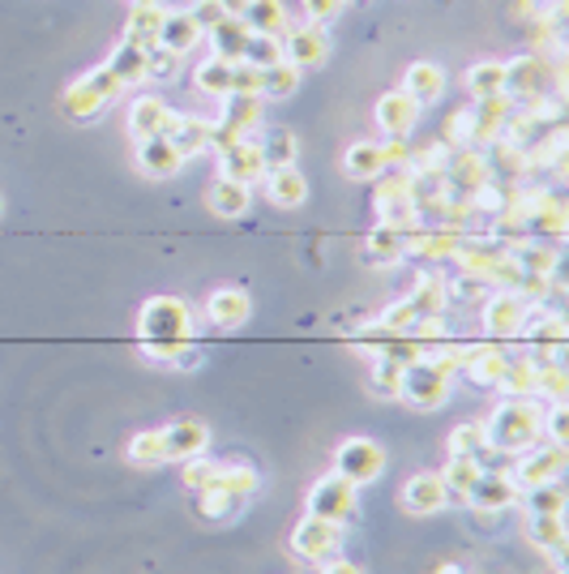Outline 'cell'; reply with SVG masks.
Masks as SVG:
<instances>
[{
	"instance_id": "cell-1",
	"label": "cell",
	"mask_w": 569,
	"mask_h": 574,
	"mask_svg": "<svg viewBox=\"0 0 569 574\" xmlns=\"http://www.w3.org/2000/svg\"><path fill=\"white\" fill-rule=\"evenodd\" d=\"M137 344L155 360H172L185 344H193L189 305L180 296H151L137 314Z\"/></svg>"
},
{
	"instance_id": "cell-2",
	"label": "cell",
	"mask_w": 569,
	"mask_h": 574,
	"mask_svg": "<svg viewBox=\"0 0 569 574\" xmlns=\"http://www.w3.org/2000/svg\"><path fill=\"white\" fill-rule=\"evenodd\" d=\"M488 447L501 454H523L544 438V408L539 399H501V408L484 420Z\"/></svg>"
},
{
	"instance_id": "cell-3",
	"label": "cell",
	"mask_w": 569,
	"mask_h": 574,
	"mask_svg": "<svg viewBox=\"0 0 569 574\" xmlns=\"http://www.w3.org/2000/svg\"><path fill=\"white\" fill-rule=\"evenodd\" d=\"M125 95V86L112 78V69L107 64H99V69H91V73H82L77 82H69L61 95V107L69 121H95V116H103L116 99Z\"/></svg>"
},
{
	"instance_id": "cell-4",
	"label": "cell",
	"mask_w": 569,
	"mask_h": 574,
	"mask_svg": "<svg viewBox=\"0 0 569 574\" xmlns=\"http://www.w3.org/2000/svg\"><path fill=\"white\" fill-rule=\"evenodd\" d=\"M377 224L394 227L403 236L420 232V211L412 202V167H399V172H381L377 181Z\"/></svg>"
},
{
	"instance_id": "cell-5",
	"label": "cell",
	"mask_w": 569,
	"mask_h": 574,
	"mask_svg": "<svg viewBox=\"0 0 569 574\" xmlns=\"http://www.w3.org/2000/svg\"><path fill=\"white\" fill-rule=\"evenodd\" d=\"M454 373H445L437 360H428V356H420L412 365H403V394L399 399H407L415 408H424V412H433V408H442L445 399H449V390H454Z\"/></svg>"
},
{
	"instance_id": "cell-6",
	"label": "cell",
	"mask_w": 569,
	"mask_h": 574,
	"mask_svg": "<svg viewBox=\"0 0 569 574\" xmlns=\"http://www.w3.org/2000/svg\"><path fill=\"white\" fill-rule=\"evenodd\" d=\"M527 314H531V300L523 291H514V287H493L484 296V330H488V339H501V344L518 339Z\"/></svg>"
},
{
	"instance_id": "cell-7",
	"label": "cell",
	"mask_w": 569,
	"mask_h": 574,
	"mask_svg": "<svg viewBox=\"0 0 569 574\" xmlns=\"http://www.w3.org/2000/svg\"><path fill=\"white\" fill-rule=\"evenodd\" d=\"M309 514H317V519H330V523H351L355 519V511H360V489L355 484H348V480L339 476V472H330V476H321L309 489Z\"/></svg>"
},
{
	"instance_id": "cell-8",
	"label": "cell",
	"mask_w": 569,
	"mask_h": 574,
	"mask_svg": "<svg viewBox=\"0 0 569 574\" xmlns=\"http://www.w3.org/2000/svg\"><path fill=\"white\" fill-rule=\"evenodd\" d=\"M334 472L348 484H355V489H364V484L381 480V472H385V450L373 438H348L343 447L334 450Z\"/></svg>"
},
{
	"instance_id": "cell-9",
	"label": "cell",
	"mask_w": 569,
	"mask_h": 574,
	"mask_svg": "<svg viewBox=\"0 0 569 574\" xmlns=\"http://www.w3.org/2000/svg\"><path fill=\"white\" fill-rule=\"evenodd\" d=\"M339 549H343V527L330 523V519L304 514V519L296 523V532H291V553L304 557V562H317V566L330 562Z\"/></svg>"
},
{
	"instance_id": "cell-10",
	"label": "cell",
	"mask_w": 569,
	"mask_h": 574,
	"mask_svg": "<svg viewBox=\"0 0 569 574\" xmlns=\"http://www.w3.org/2000/svg\"><path fill=\"white\" fill-rule=\"evenodd\" d=\"M561 472H566V447H531L518 454V463L509 468V480L518 484V493L523 489H536V484H548V480H561Z\"/></svg>"
},
{
	"instance_id": "cell-11",
	"label": "cell",
	"mask_w": 569,
	"mask_h": 574,
	"mask_svg": "<svg viewBox=\"0 0 569 574\" xmlns=\"http://www.w3.org/2000/svg\"><path fill=\"white\" fill-rule=\"evenodd\" d=\"M158 438H163V454L167 459H176V463H185V459H197V454H206L210 450V424L206 420H172L167 429H158Z\"/></svg>"
},
{
	"instance_id": "cell-12",
	"label": "cell",
	"mask_w": 569,
	"mask_h": 574,
	"mask_svg": "<svg viewBox=\"0 0 569 574\" xmlns=\"http://www.w3.org/2000/svg\"><path fill=\"white\" fill-rule=\"evenodd\" d=\"M484 181H493V163L484 160V151H479V146L449 151V160H445V185H449V189L463 193V197H472Z\"/></svg>"
},
{
	"instance_id": "cell-13",
	"label": "cell",
	"mask_w": 569,
	"mask_h": 574,
	"mask_svg": "<svg viewBox=\"0 0 569 574\" xmlns=\"http://www.w3.org/2000/svg\"><path fill=\"white\" fill-rule=\"evenodd\" d=\"M518 502V484L509 480V472L501 468H484L479 480L472 484V493H467V506L484 514H497V511H509Z\"/></svg>"
},
{
	"instance_id": "cell-14",
	"label": "cell",
	"mask_w": 569,
	"mask_h": 574,
	"mask_svg": "<svg viewBox=\"0 0 569 574\" xmlns=\"http://www.w3.org/2000/svg\"><path fill=\"white\" fill-rule=\"evenodd\" d=\"M325 52H330V31H325V27H317V22L287 27L283 61H291L296 69H313V64L325 61Z\"/></svg>"
},
{
	"instance_id": "cell-15",
	"label": "cell",
	"mask_w": 569,
	"mask_h": 574,
	"mask_svg": "<svg viewBox=\"0 0 569 574\" xmlns=\"http://www.w3.org/2000/svg\"><path fill=\"white\" fill-rule=\"evenodd\" d=\"M420 103H415L407 91H390V95L377 99V125L385 137H412L415 125H420Z\"/></svg>"
},
{
	"instance_id": "cell-16",
	"label": "cell",
	"mask_w": 569,
	"mask_h": 574,
	"mask_svg": "<svg viewBox=\"0 0 569 574\" xmlns=\"http://www.w3.org/2000/svg\"><path fill=\"white\" fill-rule=\"evenodd\" d=\"M449 506V498H445V484L437 472H415L407 484H403V511L415 514V519H424V514H437Z\"/></svg>"
},
{
	"instance_id": "cell-17",
	"label": "cell",
	"mask_w": 569,
	"mask_h": 574,
	"mask_svg": "<svg viewBox=\"0 0 569 574\" xmlns=\"http://www.w3.org/2000/svg\"><path fill=\"white\" fill-rule=\"evenodd\" d=\"M172 121H176V107H167L155 95L137 99L128 107V133H133V142H142V137H167Z\"/></svg>"
},
{
	"instance_id": "cell-18",
	"label": "cell",
	"mask_w": 569,
	"mask_h": 574,
	"mask_svg": "<svg viewBox=\"0 0 569 574\" xmlns=\"http://www.w3.org/2000/svg\"><path fill=\"white\" fill-rule=\"evenodd\" d=\"M219 176L223 181H240V185H257L266 176V163H261V151H257V137L249 142H236L219 155Z\"/></svg>"
},
{
	"instance_id": "cell-19",
	"label": "cell",
	"mask_w": 569,
	"mask_h": 574,
	"mask_svg": "<svg viewBox=\"0 0 569 574\" xmlns=\"http://www.w3.org/2000/svg\"><path fill=\"white\" fill-rule=\"evenodd\" d=\"M206 314H210V321L219 330H236V326H245L249 314H254V296L245 287H219V291H210Z\"/></svg>"
},
{
	"instance_id": "cell-20",
	"label": "cell",
	"mask_w": 569,
	"mask_h": 574,
	"mask_svg": "<svg viewBox=\"0 0 569 574\" xmlns=\"http://www.w3.org/2000/svg\"><path fill=\"white\" fill-rule=\"evenodd\" d=\"M137 167L151 176V181H172V176H180V151L167 142V137H142L137 142Z\"/></svg>"
},
{
	"instance_id": "cell-21",
	"label": "cell",
	"mask_w": 569,
	"mask_h": 574,
	"mask_svg": "<svg viewBox=\"0 0 569 574\" xmlns=\"http://www.w3.org/2000/svg\"><path fill=\"white\" fill-rule=\"evenodd\" d=\"M475 146H493L501 137L506 121L514 116V99L509 95H488V99H475Z\"/></svg>"
},
{
	"instance_id": "cell-22",
	"label": "cell",
	"mask_w": 569,
	"mask_h": 574,
	"mask_svg": "<svg viewBox=\"0 0 569 574\" xmlns=\"http://www.w3.org/2000/svg\"><path fill=\"white\" fill-rule=\"evenodd\" d=\"M210 129H215V121H206V116L176 112V121L167 129V142L180 151V160H197L201 151H210Z\"/></svg>"
},
{
	"instance_id": "cell-23",
	"label": "cell",
	"mask_w": 569,
	"mask_h": 574,
	"mask_svg": "<svg viewBox=\"0 0 569 574\" xmlns=\"http://www.w3.org/2000/svg\"><path fill=\"white\" fill-rule=\"evenodd\" d=\"M509 257H514V266H518L523 275H544V279H552L557 266H561V249H557L552 240H539V236H527L523 245H514Z\"/></svg>"
},
{
	"instance_id": "cell-24",
	"label": "cell",
	"mask_w": 569,
	"mask_h": 574,
	"mask_svg": "<svg viewBox=\"0 0 569 574\" xmlns=\"http://www.w3.org/2000/svg\"><path fill=\"white\" fill-rule=\"evenodd\" d=\"M403 257H407V236H403V232L377 224L364 236V249H360V262H364V266H399Z\"/></svg>"
},
{
	"instance_id": "cell-25",
	"label": "cell",
	"mask_w": 569,
	"mask_h": 574,
	"mask_svg": "<svg viewBox=\"0 0 569 574\" xmlns=\"http://www.w3.org/2000/svg\"><path fill=\"white\" fill-rule=\"evenodd\" d=\"M497 390L506 399H539V369L536 360L523 351V356H506V369H501V382Z\"/></svg>"
},
{
	"instance_id": "cell-26",
	"label": "cell",
	"mask_w": 569,
	"mask_h": 574,
	"mask_svg": "<svg viewBox=\"0 0 569 574\" xmlns=\"http://www.w3.org/2000/svg\"><path fill=\"white\" fill-rule=\"evenodd\" d=\"M266 197H270L279 211H296V206H304V197H309V181L300 176V167H270V172H266Z\"/></svg>"
},
{
	"instance_id": "cell-27",
	"label": "cell",
	"mask_w": 569,
	"mask_h": 574,
	"mask_svg": "<svg viewBox=\"0 0 569 574\" xmlns=\"http://www.w3.org/2000/svg\"><path fill=\"white\" fill-rule=\"evenodd\" d=\"M206 206L219 215V219H240V215H249V206H254V185H240V181H215L210 189H206Z\"/></svg>"
},
{
	"instance_id": "cell-28",
	"label": "cell",
	"mask_w": 569,
	"mask_h": 574,
	"mask_svg": "<svg viewBox=\"0 0 569 574\" xmlns=\"http://www.w3.org/2000/svg\"><path fill=\"white\" fill-rule=\"evenodd\" d=\"M163 18H167V9H158L155 0H142V4H133L125 18V43H137V48H155L158 43V31H163Z\"/></svg>"
},
{
	"instance_id": "cell-29",
	"label": "cell",
	"mask_w": 569,
	"mask_h": 574,
	"mask_svg": "<svg viewBox=\"0 0 569 574\" xmlns=\"http://www.w3.org/2000/svg\"><path fill=\"white\" fill-rule=\"evenodd\" d=\"M527 541L539 553H548L552 562H561L566 553V514H527Z\"/></svg>"
},
{
	"instance_id": "cell-30",
	"label": "cell",
	"mask_w": 569,
	"mask_h": 574,
	"mask_svg": "<svg viewBox=\"0 0 569 574\" xmlns=\"http://www.w3.org/2000/svg\"><path fill=\"white\" fill-rule=\"evenodd\" d=\"M463 232L454 227H433V232H412L407 236V254H415L420 262H449L454 249H458Z\"/></svg>"
},
{
	"instance_id": "cell-31",
	"label": "cell",
	"mask_w": 569,
	"mask_h": 574,
	"mask_svg": "<svg viewBox=\"0 0 569 574\" xmlns=\"http://www.w3.org/2000/svg\"><path fill=\"white\" fill-rule=\"evenodd\" d=\"M403 91L424 107V103H437L445 91V69L433 61H415L407 73H403Z\"/></svg>"
},
{
	"instance_id": "cell-32",
	"label": "cell",
	"mask_w": 569,
	"mask_h": 574,
	"mask_svg": "<svg viewBox=\"0 0 569 574\" xmlns=\"http://www.w3.org/2000/svg\"><path fill=\"white\" fill-rule=\"evenodd\" d=\"M201 39H206V34L197 31V22L189 18V9H180V13H167V18H163L158 48H167V52H176V57H189Z\"/></svg>"
},
{
	"instance_id": "cell-33",
	"label": "cell",
	"mask_w": 569,
	"mask_h": 574,
	"mask_svg": "<svg viewBox=\"0 0 569 574\" xmlns=\"http://www.w3.org/2000/svg\"><path fill=\"white\" fill-rule=\"evenodd\" d=\"M249 27L240 22V18H223L215 31H206V43H210V57H219V61L236 64L245 57V43H249Z\"/></svg>"
},
{
	"instance_id": "cell-34",
	"label": "cell",
	"mask_w": 569,
	"mask_h": 574,
	"mask_svg": "<svg viewBox=\"0 0 569 574\" xmlns=\"http://www.w3.org/2000/svg\"><path fill=\"white\" fill-rule=\"evenodd\" d=\"M240 22H245L254 34H275V39H283L287 27H291V22H287L283 0H249L245 13H240Z\"/></svg>"
},
{
	"instance_id": "cell-35",
	"label": "cell",
	"mask_w": 569,
	"mask_h": 574,
	"mask_svg": "<svg viewBox=\"0 0 569 574\" xmlns=\"http://www.w3.org/2000/svg\"><path fill=\"white\" fill-rule=\"evenodd\" d=\"M257 151H261V163H266V172L270 167H296L300 160V142H296V133L291 129H261L257 133Z\"/></svg>"
},
{
	"instance_id": "cell-36",
	"label": "cell",
	"mask_w": 569,
	"mask_h": 574,
	"mask_svg": "<svg viewBox=\"0 0 569 574\" xmlns=\"http://www.w3.org/2000/svg\"><path fill=\"white\" fill-rule=\"evenodd\" d=\"M103 64L112 69V78H116L125 91L146 82V48H137V43H125V39H121V43L112 48V57H107Z\"/></svg>"
},
{
	"instance_id": "cell-37",
	"label": "cell",
	"mask_w": 569,
	"mask_h": 574,
	"mask_svg": "<svg viewBox=\"0 0 569 574\" xmlns=\"http://www.w3.org/2000/svg\"><path fill=\"white\" fill-rule=\"evenodd\" d=\"M479 472H484V463H479V459H467V454H449L445 472H437V476H442V484H445V498L467 506V493H472V484L479 480Z\"/></svg>"
},
{
	"instance_id": "cell-38",
	"label": "cell",
	"mask_w": 569,
	"mask_h": 574,
	"mask_svg": "<svg viewBox=\"0 0 569 574\" xmlns=\"http://www.w3.org/2000/svg\"><path fill=\"white\" fill-rule=\"evenodd\" d=\"M343 172L351 181H377L385 172V155H381V142H351L343 151Z\"/></svg>"
},
{
	"instance_id": "cell-39",
	"label": "cell",
	"mask_w": 569,
	"mask_h": 574,
	"mask_svg": "<svg viewBox=\"0 0 569 574\" xmlns=\"http://www.w3.org/2000/svg\"><path fill=\"white\" fill-rule=\"evenodd\" d=\"M463 86L472 99H488V95H506V64L501 61H479L463 73Z\"/></svg>"
},
{
	"instance_id": "cell-40",
	"label": "cell",
	"mask_w": 569,
	"mask_h": 574,
	"mask_svg": "<svg viewBox=\"0 0 569 574\" xmlns=\"http://www.w3.org/2000/svg\"><path fill=\"white\" fill-rule=\"evenodd\" d=\"M544 86V61L536 57H518V61H506V95H539Z\"/></svg>"
},
{
	"instance_id": "cell-41",
	"label": "cell",
	"mask_w": 569,
	"mask_h": 574,
	"mask_svg": "<svg viewBox=\"0 0 569 574\" xmlns=\"http://www.w3.org/2000/svg\"><path fill=\"white\" fill-rule=\"evenodd\" d=\"M509 351L501 348H472L467 365H463V378H472L475 386H497L501 382V369H506Z\"/></svg>"
},
{
	"instance_id": "cell-42",
	"label": "cell",
	"mask_w": 569,
	"mask_h": 574,
	"mask_svg": "<svg viewBox=\"0 0 569 574\" xmlns=\"http://www.w3.org/2000/svg\"><path fill=\"white\" fill-rule=\"evenodd\" d=\"M249 506V498H240V493H223V489H206V493H197V511L201 519H210V523H231V519H240Z\"/></svg>"
},
{
	"instance_id": "cell-43",
	"label": "cell",
	"mask_w": 569,
	"mask_h": 574,
	"mask_svg": "<svg viewBox=\"0 0 569 574\" xmlns=\"http://www.w3.org/2000/svg\"><path fill=\"white\" fill-rule=\"evenodd\" d=\"M193 86L210 99H227L231 95V64L219 61V57H206L193 69Z\"/></svg>"
},
{
	"instance_id": "cell-44",
	"label": "cell",
	"mask_w": 569,
	"mask_h": 574,
	"mask_svg": "<svg viewBox=\"0 0 569 574\" xmlns=\"http://www.w3.org/2000/svg\"><path fill=\"white\" fill-rule=\"evenodd\" d=\"M445 305H449L445 279H437V275H420L415 291L407 296V309H412L415 318H428V314H445Z\"/></svg>"
},
{
	"instance_id": "cell-45",
	"label": "cell",
	"mask_w": 569,
	"mask_h": 574,
	"mask_svg": "<svg viewBox=\"0 0 569 574\" xmlns=\"http://www.w3.org/2000/svg\"><path fill=\"white\" fill-rule=\"evenodd\" d=\"M518 502H527V514H566V489L561 480H548L536 489H523Z\"/></svg>"
},
{
	"instance_id": "cell-46",
	"label": "cell",
	"mask_w": 569,
	"mask_h": 574,
	"mask_svg": "<svg viewBox=\"0 0 569 574\" xmlns=\"http://www.w3.org/2000/svg\"><path fill=\"white\" fill-rule=\"evenodd\" d=\"M125 459L133 463V468H158V463H167L158 429H142V433H133V438H128V447H125Z\"/></svg>"
},
{
	"instance_id": "cell-47",
	"label": "cell",
	"mask_w": 569,
	"mask_h": 574,
	"mask_svg": "<svg viewBox=\"0 0 569 574\" xmlns=\"http://www.w3.org/2000/svg\"><path fill=\"white\" fill-rule=\"evenodd\" d=\"M369 390L377 399H399L403 394V365L390 356H373V373H369Z\"/></svg>"
},
{
	"instance_id": "cell-48",
	"label": "cell",
	"mask_w": 569,
	"mask_h": 574,
	"mask_svg": "<svg viewBox=\"0 0 569 574\" xmlns=\"http://www.w3.org/2000/svg\"><path fill=\"white\" fill-rule=\"evenodd\" d=\"M300 86V69L291 61H275L270 69H261V99H287Z\"/></svg>"
},
{
	"instance_id": "cell-49",
	"label": "cell",
	"mask_w": 569,
	"mask_h": 574,
	"mask_svg": "<svg viewBox=\"0 0 569 574\" xmlns=\"http://www.w3.org/2000/svg\"><path fill=\"white\" fill-rule=\"evenodd\" d=\"M488 450V438H484V420H467L449 433V454H467V459H479Z\"/></svg>"
},
{
	"instance_id": "cell-50",
	"label": "cell",
	"mask_w": 569,
	"mask_h": 574,
	"mask_svg": "<svg viewBox=\"0 0 569 574\" xmlns=\"http://www.w3.org/2000/svg\"><path fill=\"white\" fill-rule=\"evenodd\" d=\"M445 146H449V151H467V146H475V112L472 107L449 112V121H445Z\"/></svg>"
},
{
	"instance_id": "cell-51",
	"label": "cell",
	"mask_w": 569,
	"mask_h": 574,
	"mask_svg": "<svg viewBox=\"0 0 569 574\" xmlns=\"http://www.w3.org/2000/svg\"><path fill=\"white\" fill-rule=\"evenodd\" d=\"M240 61L257 64V69H270L275 61H283V39H275V34H249Z\"/></svg>"
},
{
	"instance_id": "cell-52",
	"label": "cell",
	"mask_w": 569,
	"mask_h": 574,
	"mask_svg": "<svg viewBox=\"0 0 569 574\" xmlns=\"http://www.w3.org/2000/svg\"><path fill=\"white\" fill-rule=\"evenodd\" d=\"M539 394H544L548 403H566V394H569L566 360H557V365H539Z\"/></svg>"
},
{
	"instance_id": "cell-53",
	"label": "cell",
	"mask_w": 569,
	"mask_h": 574,
	"mask_svg": "<svg viewBox=\"0 0 569 574\" xmlns=\"http://www.w3.org/2000/svg\"><path fill=\"white\" fill-rule=\"evenodd\" d=\"M180 73V57L176 52H167V48H146V78H155V82H172Z\"/></svg>"
},
{
	"instance_id": "cell-54",
	"label": "cell",
	"mask_w": 569,
	"mask_h": 574,
	"mask_svg": "<svg viewBox=\"0 0 569 574\" xmlns=\"http://www.w3.org/2000/svg\"><path fill=\"white\" fill-rule=\"evenodd\" d=\"M544 433L552 447H566L569 442V408L566 403H548L544 408Z\"/></svg>"
},
{
	"instance_id": "cell-55",
	"label": "cell",
	"mask_w": 569,
	"mask_h": 574,
	"mask_svg": "<svg viewBox=\"0 0 569 574\" xmlns=\"http://www.w3.org/2000/svg\"><path fill=\"white\" fill-rule=\"evenodd\" d=\"M231 95H261V69L249 61L231 64Z\"/></svg>"
},
{
	"instance_id": "cell-56",
	"label": "cell",
	"mask_w": 569,
	"mask_h": 574,
	"mask_svg": "<svg viewBox=\"0 0 569 574\" xmlns=\"http://www.w3.org/2000/svg\"><path fill=\"white\" fill-rule=\"evenodd\" d=\"M300 9H304V18L317 22V27H330L343 9H348V0H300Z\"/></svg>"
},
{
	"instance_id": "cell-57",
	"label": "cell",
	"mask_w": 569,
	"mask_h": 574,
	"mask_svg": "<svg viewBox=\"0 0 569 574\" xmlns=\"http://www.w3.org/2000/svg\"><path fill=\"white\" fill-rule=\"evenodd\" d=\"M189 18L197 22V31L206 34V31H215L223 18H227V9H223L219 0H193V9H189Z\"/></svg>"
},
{
	"instance_id": "cell-58",
	"label": "cell",
	"mask_w": 569,
	"mask_h": 574,
	"mask_svg": "<svg viewBox=\"0 0 569 574\" xmlns=\"http://www.w3.org/2000/svg\"><path fill=\"white\" fill-rule=\"evenodd\" d=\"M493 287L484 284V279H475V275H458L454 284H445V296H458V300H479V296H488Z\"/></svg>"
},
{
	"instance_id": "cell-59",
	"label": "cell",
	"mask_w": 569,
	"mask_h": 574,
	"mask_svg": "<svg viewBox=\"0 0 569 574\" xmlns=\"http://www.w3.org/2000/svg\"><path fill=\"white\" fill-rule=\"evenodd\" d=\"M167 365H176V369H197L201 365V348H193V344H185V348L176 351Z\"/></svg>"
},
{
	"instance_id": "cell-60",
	"label": "cell",
	"mask_w": 569,
	"mask_h": 574,
	"mask_svg": "<svg viewBox=\"0 0 569 574\" xmlns=\"http://www.w3.org/2000/svg\"><path fill=\"white\" fill-rule=\"evenodd\" d=\"M321 574H364V566H355L348 557H330V562H321Z\"/></svg>"
},
{
	"instance_id": "cell-61",
	"label": "cell",
	"mask_w": 569,
	"mask_h": 574,
	"mask_svg": "<svg viewBox=\"0 0 569 574\" xmlns=\"http://www.w3.org/2000/svg\"><path fill=\"white\" fill-rule=\"evenodd\" d=\"M223 9H227V18H240V13H245V4H249V0H219Z\"/></svg>"
},
{
	"instance_id": "cell-62",
	"label": "cell",
	"mask_w": 569,
	"mask_h": 574,
	"mask_svg": "<svg viewBox=\"0 0 569 574\" xmlns=\"http://www.w3.org/2000/svg\"><path fill=\"white\" fill-rule=\"evenodd\" d=\"M437 574H463V566H442Z\"/></svg>"
},
{
	"instance_id": "cell-63",
	"label": "cell",
	"mask_w": 569,
	"mask_h": 574,
	"mask_svg": "<svg viewBox=\"0 0 569 574\" xmlns=\"http://www.w3.org/2000/svg\"><path fill=\"white\" fill-rule=\"evenodd\" d=\"M0 211H4V202H0Z\"/></svg>"
},
{
	"instance_id": "cell-64",
	"label": "cell",
	"mask_w": 569,
	"mask_h": 574,
	"mask_svg": "<svg viewBox=\"0 0 569 574\" xmlns=\"http://www.w3.org/2000/svg\"><path fill=\"white\" fill-rule=\"evenodd\" d=\"M133 4H142V0H133Z\"/></svg>"
}]
</instances>
